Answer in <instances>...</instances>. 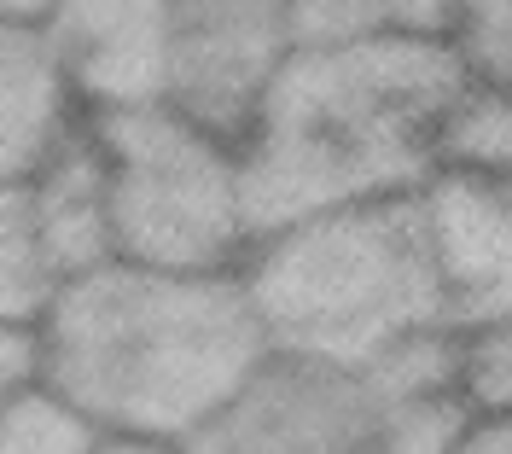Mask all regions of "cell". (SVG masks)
<instances>
[{
	"label": "cell",
	"instance_id": "1",
	"mask_svg": "<svg viewBox=\"0 0 512 454\" xmlns=\"http://www.w3.org/2000/svg\"><path fill=\"white\" fill-rule=\"evenodd\" d=\"M268 361L239 274L105 262L70 280L30 332V379L99 443L187 449Z\"/></svg>",
	"mask_w": 512,
	"mask_h": 454
},
{
	"label": "cell",
	"instance_id": "20",
	"mask_svg": "<svg viewBox=\"0 0 512 454\" xmlns=\"http://www.w3.org/2000/svg\"><path fill=\"white\" fill-rule=\"evenodd\" d=\"M99 454H181V449H158V443H99Z\"/></svg>",
	"mask_w": 512,
	"mask_h": 454
},
{
	"label": "cell",
	"instance_id": "5",
	"mask_svg": "<svg viewBox=\"0 0 512 454\" xmlns=\"http://www.w3.org/2000/svg\"><path fill=\"white\" fill-rule=\"evenodd\" d=\"M291 53V0H175L163 105L192 129L245 146Z\"/></svg>",
	"mask_w": 512,
	"mask_h": 454
},
{
	"label": "cell",
	"instance_id": "9",
	"mask_svg": "<svg viewBox=\"0 0 512 454\" xmlns=\"http://www.w3.org/2000/svg\"><path fill=\"white\" fill-rule=\"evenodd\" d=\"M82 129L35 24H0V181H24Z\"/></svg>",
	"mask_w": 512,
	"mask_h": 454
},
{
	"label": "cell",
	"instance_id": "12",
	"mask_svg": "<svg viewBox=\"0 0 512 454\" xmlns=\"http://www.w3.org/2000/svg\"><path fill=\"white\" fill-rule=\"evenodd\" d=\"M448 30H454V0H291L297 53L448 41Z\"/></svg>",
	"mask_w": 512,
	"mask_h": 454
},
{
	"label": "cell",
	"instance_id": "6",
	"mask_svg": "<svg viewBox=\"0 0 512 454\" xmlns=\"http://www.w3.org/2000/svg\"><path fill=\"white\" fill-rule=\"evenodd\" d=\"M181 454H396L361 373L268 356Z\"/></svg>",
	"mask_w": 512,
	"mask_h": 454
},
{
	"label": "cell",
	"instance_id": "13",
	"mask_svg": "<svg viewBox=\"0 0 512 454\" xmlns=\"http://www.w3.org/2000/svg\"><path fill=\"white\" fill-rule=\"evenodd\" d=\"M437 169L512 181V94L466 76L437 129Z\"/></svg>",
	"mask_w": 512,
	"mask_h": 454
},
{
	"label": "cell",
	"instance_id": "18",
	"mask_svg": "<svg viewBox=\"0 0 512 454\" xmlns=\"http://www.w3.org/2000/svg\"><path fill=\"white\" fill-rule=\"evenodd\" d=\"M30 379V338H6L0 332V396L12 385H24Z\"/></svg>",
	"mask_w": 512,
	"mask_h": 454
},
{
	"label": "cell",
	"instance_id": "3",
	"mask_svg": "<svg viewBox=\"0 0 512 454\" xmlns=\"http://www.w3.org/2000/svg\"><path fill=\"white\" fill-rule=\"evenodd\" d=\"M268 356L373 373L384 356L425 332H448L419 198L274 227L239 262Z\"/></svg>",
	"mask_w": 512,
	"mask_h": 454
},
{
	"label": "cell",
	"instance_id": "11",
	"mask_svg": "<svg viewBox=\"0 0 512 454\" xmlns=\"http://www.w3.org/2000/svg\"><path fill=\"white\" fill-rule=\"evenodd\" d=\"M59 292H64V268L53 257L47 222L35 210L30 175L0 181V332L30 338Z\"/></svg>",
	"mask_w": 512,
	"mask_h": 454
},
{
	"label": "cell",
	"instance_id": "14",
	"mask_svg": "<svg viewBox=\"0 0 512 454\" xmlns=\"http://www.w3.org/2000/svg\"><path fill=\"white\" fill-rule=\"evenodd\" d=\"M0 454H99V437L35 379L0 396Z\"/></svg>",
	"mask_w": 512,
	"mask_h": 454
},
{
	"label": "cell",
	"instance_id": "7",
	"mask_svg": "<svg viewBox=\"0 0 512 454\" xmlns=\"http://www.w3.org/2000/svg\"><path fill=\"white\" fill-rule=\"evenodd\" d=\"M169 6L175 0H53L41 12L35 30L47 41L82 123L163 105Z\"/></svg>",
	"mask_w": 512,
	"mask_h": 454
},
{
	"label": "cell",
	"instance_id": "4",
	"mask_svg": "<svg viewBox=\"0 0 512 454\" xmlns=\"http://www.w3.org/2000/svg\"><path fill=\"white\" fill-rule=\"evenodd\" d=\"M105 169L111 251L163 274H239L256 227L239 146L192 129L169 105L88 123Z\"/></svg>",
	"mask_w": 512,
	"mask_h": 454
},
{
	"label": "cell",
	"instance_id": "10",
	"mask_svg": "<svg viewBox=\"0 0 512 454\" xmlns=\"http://www.w3.org/2000/svg\"><path fill=\"white\" fill-rule=\"evenodd\" d=\"M30 193H35L41 222H47L53 257L64 268V286L105 268V262H117L111 216H105V169H99V146L88 134V123L30 175Z\"/></svg>",
	"mask_w": 512,
	"mask_h": 454
},
{
	"label": "cell",
	"instance_id": "17",
	"mask_svg": "<svg viewBox=\"0 0 512 454\" xmlns=\"http://www.w3.org/2000/svg\"><path fill=\"white\" fill-rule=\"evenodd\" d=\"M454 454H512V420H472Z\"/></svg>",
	"mask_w": 512,
	"mask_h": 454
},
{
	"label": "cell",
	"instance_id": "2",
	"mask_svg": "<svg viewBox=\"0 0 512 454\" xmlns=\"http://www.w3.org/2000/svg\"><path fill=\"white\" fill-rule=\"evenodd\" d=\"M466 65L448 41L291 53L239 146L256 239L303 216L414 198L437 175V129Z\"/></svg>",
	"mask_w": 512,
	"mask_h": 454
},
{
	"label": "cell",
	"instance_id": "8",
	"mask_svg": "<svg viewBox=\"0 0 512 454\" xmlns=\"http://www.w3.org/2000/svg\"><path fill=\"white\" fill-rule=\"evenodd\" d=\"M414 198L448 332L512 321V181L437 169Z\"/></svg>",
	"mask_w": 512,
	"mask_h": 454
},
{
	"label": "cell",
	"instance_id": "19",
	"mask_svg": "<svg viewBox=\"0 0 512 454\" xmlns=\"http://www.w3.org/2000/svg\"><path fill=\"white\" fill-rule=\"evenodd\" d=\"M53 0H0V24H41Z\"/></svg>",
	"mask_w": 512,
	"mask_h": 454
},
{
	"label": "cell",
	"instance_id": "16",
	"mask_svg": "<svg viewBox=\"0 0 512 454\" xmlns=\"http://www.w3.org/2000/svg\"><path fill=\"white\" fill-rule=\"evenodd\" d=\"M454 338H460V396L472 420H512V321Z\"/></svg>",
	"mask_w": 512,
	"mask_h": 454
},
{
	"label": "cell",
	"instance_id": "15",
	"mask_svg": "<svg viewBox=\"0 0 512 454\" xmlns=\"http://www.w3.org/2000/svg\"><path fill=\"white\" fill-rule=\"evenodd\" d=\"M448 47L460 53L466 76L512 94V0H454Z\"/></svg>",
	"mask_w": 512,
	"mask_h": 454
}]
</instances>
